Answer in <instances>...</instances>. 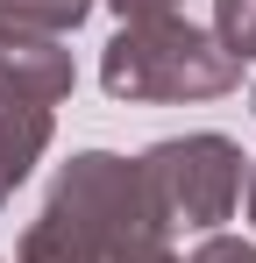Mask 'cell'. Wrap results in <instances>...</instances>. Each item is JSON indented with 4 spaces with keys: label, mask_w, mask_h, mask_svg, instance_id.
I'll use <instances>...</instances> for the list:
<instances>
[{
    "label": "cell",
    "mask_w": 256,
    "mask_h": 263,
    "mask_svg": "<svg viewBox=\"0 0 256 263\" xmlns=\"http://www.w3.org/2000/svg\"><path fill=\"white\" fill-rule=\"evenodd\" d=\"M235 79L242 64L221 50V36L192 29L185 14L121 22V36L100 57V86L114 100H221Z\"/></svg>",
    "instance_id": "6da1fadb"
},
{
    "label": "cell",
    "mask_w": 256,
    "mask_h": 263,
    "mask_svg": "<svg viewBox=\"0 0 256 263\" xmlns=\"http://www.w3.org/2000/svg\"><path fill=\"white\" fill-rule=\"evenodd\" d=\"M43 214L64 220L79 242H93L100 256H114L128 242H150V235H171L157 206H150V185H142V164H128L114 149H85L71 157L57 185H50V199H43Z\"/></svg>",
    "instance_id": "7a4b0ae2"
},
{
    "label": "cell",
    "mask_w": 256,
    "mask_h": 263,
    "mask_svg": "<svg viewBox=\"0 0 256 263\" xmlns=\"http://www.w3.org/2000/svg\"><path fill=\"white\" fill-rule=\"evenodd\" d=\"M142 164V185H150V206L164 228H199L213 235L221 220L235 214V199H242V171H249V157L228 142V135H171L157 149H142L135 157Z\"/></svg>",
    "instance_id": "3957f363"
},
{
    "label": "cell",
    "mask_w": 256,
    "mask_h": 263,
    "mask_svg": "<svg viewBox=\"0 0 256 263\" xmlns=\"http://www.w3.org/2000/svg\"><path fill=\"white\" fill-rule=\"evenodd\" d=\"M71 86H79V71H71V50L57 36H29V29L0 22V92L57 107V100H71Z\"/></svg>",
    "instance_id": "277c9868"
},
{
    "label": "cell",
    "mask_w": 256,
    "mask_h": 263,
    "mask_svg": "<svg viewBox=\"0 0 256 263\" xmlns=\"http://www.w3.org/2000/svg\"><path fill=\"white\" fill-rule=\"evenodd\" d=\"M43 149H50V107L0 92V185L14 192L22 178L36 171V157H43Z\"/></svg>",
    "instance_id": "5b68a950"
},
{
    "label": "cell",
    "mask_w": 256,
    "mask_h": 263,
    "mask_svg": "<svg viewBox=\"0 0 256 263\" xmlns=\"http://www.w3.org/2000/svg\"><path fill=\"white\" fill-rule=\"evenodd\" d=\"M100 0H0V22L7 29H29V36H71Z\"/></svg>",
    "instance_id": "8992f818"
},
{
    "label": "cell",
    "mask_w": 256,
    "mask_h": 263,
    "mask_svg": "<svg viewBox=\"0 0 256 263\" xmlns=\"http://www.w3.org/2000/svg\"><path fill=\"white\" fill-rule=\"evenodd\" d=\"M14 263H107L93 242H79L64 220H50V214H36L29 220V235H22V249H14Z\"/></svg>",
    "instance_id": "52a82bcc"
},
{
    "label": "cell",
    "mask_w": 256,
    "mask_h": 263,
    "mask_svg": "<svg viewBox=\"0 0 256 263\" xmlns=\"http://www.w3.org/2000/svg\"><path fill=\"white\" fill-rule=\"evenodd\" d=\"M213 36L235 64L256 57V0H213Z\"/></svg>",
    "instance_id": "ba28073f"
},
{
    "label": "cell",
    "mask_w": 256,
    "mask_h": 263,
    "mask_svg": "<svg viewBox=\"0 0 256 263\" xmlns=\"http://www.w3.org/2000/svg\"><path fill=\"white\" fill-rule=\"evenodd\" d=\"M192 263H256V242H242V235H207V242L192 249Z\"/></svg>",
    "instance_id": "9c48e42d"
},
{
    "label": "cell",
    "mask_w": 256,
    "mask_h": 263,
    "mask_svg": "<svg viewBox=\"0 0 256 263\" xmlns=\"http://www.w3.org/2000/svg\"><path fill=\"white\" fill-rule=\"evenodd\" d=\"M107 263H178V249H171V235H150V242H128V249H114Z\"/></svg>",
    "instance_id": "30bf717a"
},
{
    "label": "cell",
    "mask_w": 256,
    "mask_h": 263,
    "mask_svg": "<svg viewBox=\"0 0 256 263\" xmlns=\"http://www.w3.org/2000/svg\"><path fill=\"white\" fill-rule=\"evenodd\" d=\"M121 22H164V14H178V0H107Z\"/></svg>",
    "instance_id": "8fae6325"
},
{
    "label": "cell",
    "mask_w": 256,
    "mask_h": 263,
    "mask_svg": "<svg viewBox=\"0 0 256 263\" xmlns=\"http://www.w3.org/2000/svg\"><path fill=\"white\" fill-rule=\"evenodd\" d=\"M249 220H256V157H249Z\"/></svg>",
    "instance_id": "7c38bea8"
},
{
    "label": "cell",
    "mask_w": 256,
    "mask_h": 263,
    "mask_svg": "<svg viewBox=\"0 0 256 263\" xmlns=\"http://www.w3.org/2000/svg\"><path fill=\"white\" fill-rule=\"evenodd\" d=\"M0 199H7V185H0Z\"/></svg>",
    "instance_id": "4fadbf2b"
},
{
    "label": "cell",
    "mask_w": 256,
    "mask_h": 263,
    "mask_svg": "<svg viewBox=\"0 0 256 263\" xmlns=\"http://www.w3.org/2000/svg\"><path fill=\"white\" fill-rule=\"evenodd\" d=\"M249 107H256V92H249Z\"/></svg>",
    "instance_id": "5bb4252c"
}]
</instances>
